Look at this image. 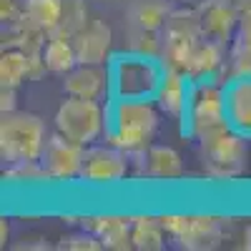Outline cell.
I'll return each instance as SVG.
<instances>
[{
  "label": "cell",
  "instance_id": "cell-19",
  "mask_svg": "<svg viewBox=\"0 0 251 251\" xmlns=\"http://www.w3.org/2000/svg\"><path fill=\"white\" fill-rule=\"evenodd\" d=\"M174 8L176 0H128L126 3V20L133 30L161 33Z\"/></svg>",
  "mask_w": 251,
  "mask_h": 251
},
{
  "label": "cell",
  "instance_id": "cell-6",
  "mask_svg": "<svg viewBox=\"0 0 251 251\" xmlns=\"http://www.w3.org/2000/svg\"><path fill=\"white\" fill-rule=\"evenodd\" d=\"M221 128H228L224 83H194L186 118L181 121V133L191 141H201Z\"/></svg>",
  "mask_w": 251,
  "mask_h": 251
},
{
  "label": "cell",
  "instance_id": "cell-16",
  "mask_svg": "<svg viewBox=\"0 0 251 251\" xmlns=\"http://www.w3.org/2000/svg\"><path fill=\"white\" fill-rule=\"evenodd\" d=\"M63 91H66V96H75V98H93V100L111 98L108 66L78 63L71 73L63 75Z\"/></svg>",
  "mask_w": 251,
  "mask_h": 251
},
{
  "label": "cell",
  "instance_id": "cell-3",
  "mask_svg": "<svg viewBox=\"0 0 251 251\" xmlns=\"http://www.w3.org/2000/svg\"><path fill=\"white\" fill-rule=\"evenodd\" d=\"M46 143L48 131L40 116L30 111H10L0 116V158H3V166L40 158Z\"/></svg>",
  "mask_w": 251,
  "mask_h": 251
},
{
  "label": "cell",
  "instance_id": "cell-15",
  "mask_svg": "<svg viewBox=\"0 0 251 251\" xmlns=\"http://www.w3.org/2000/svg\"><path fill=\"white\" fill-rule=\"evenodd\" d=\"M228 128L251 141V75H234L224 83Z\"/></svg>",
  "mask_w": 251,
  "mask_h": 251
},
{
  "label": "cell",
  "instance_id": "cell-32",
  "mask_svg": "<svg viewBox=\"0 0 251 251\" xmlns=\"http://www.w3.org/2000/svg\"><path fill=\"white\" fill-rule=\"evenodd\" d=\"M244 246H246V249H251V224H249V228L244 231Z\"/></svg>",
  "mask_w": 251,
  "mask_h": 251
},
{
  "label": "cell",
  "instance_id": "cell-11",
  "mask_svg": "<svg viewBox=\"0 0 251 251\" xmlns=\"http://www.w3.org/2000/svg\"><path fill=\"white\" fill-rule=\"evenodd\" d=\"M196 15H199V25L203 38L216 40L221 46H231L234 33L239 28V18L241 13L236 10V5L231 0H199L194 5Z\"/></svg>",
  "mask_w": 251,
  "mask_h": 251
},
{
  "label": "cell",
  "instance_id": "cell-5",
  "mask_svg": "<svg viewBox=\"0 0 251 251\" xmlns=\"http://www.w3.org/2000/svg\"><path fill=\"white\" fill-rule=\"evenodd\" d=\"M106 116L108 108L103 106V100L66 96V100L55 108L53 126L60 136L80 146H91L106 136Z\"/></svg>",
  "mask_w": 251,
  "mask_h": 251
},
{
  "label": "cell",
  "instance_id": "cell-14",
  "mask_svg": "<svg viewBox=\"0 0 251 251\" xmlns=\"http://www.w3.org/2000/svg\"><path fill=\"white\" fill-rule=\"evenodd\" d=\"M78 63H88V66H108L113 55V28L100 18H91L88 25L73 38Z\"/></svg>",
  "mask_w": 251,
  "mask_h": 251
},
{
  "label": "cell",
  "instance_id": "cell-20",
  "mask_svg": "<svg viewBox=\"0 0 251 251\" xmlns=\"http://www.w3.org/2000/svg\"><path fill=\"white\" fill-rule=\"evenodd\" d=\"M251 75V10L241 13L239 28L228 46V78Z\"/></svg>",
  "mask_w": 251,
  "mask_h": 251
},
{
  "label": "cell",
  "instance_id": "cell-9",
  "mask_svg": "<svg viewBox=\"0 0 251 251\" xmlns=\"http://www.w3.org/2000/svg\"><path fill=\"white\" fill-rule=\"evenodd\" d=\"M131 174V156L123 149L113 143H91L83 151V166H80V178L88 186H100L108 188L121 183L126 176Z\"/></svg>",
  "mask_w": 251,
  "mask_h": 251
},
{
  "label": "cell",
  "instance_id": "cell-23",
  "mask_svg": "<svg viewBox=\"0 0 251 251\" xmlns=\"http://www.w3.org/2000/svg\"><path fill=\"white\" fill-rule=\"evenodd\" d=\"M30 80V58L18 48H3L0 55V88H20Z\"/></svg>",
  "mask_w": 251,
  "mask_h": 251
},
{
  "label": "cell",
  "instance_id": "cell-25",
  "mask_svg": "<svg viewBox=\"0 0 251 251\" xmlns=\"http://www.w3.org/2000/svg\"><path fill=\"white\" fill-rule=\"evenodd\" d=\"M60 10H63V0H23V13L48 35L60 23Z\"/></svg>",
  "mask_w": 251,
  "mask_h": 251
},
{
  "label": "cell",
  "instance_id": "cell-33",
  "mask_svg": "<svg viewBox=\"0 0 251 251\" xmlns=\"http://www.w3.org/2000/svg\"><path fill=\"white\" fill-rule=\"evenodd\" d=\"M98 3H116V0H98Z\"/></svg>",
  "mask_w": 251,
  "mask_h": 251
},
{
  "label": "cell",
  "instance_id": "cell-7",
  "mask_svg": "<svg viewBox=\"0 0 251 251\" xmlns=\"http://www.w3.org/2000/svg\"><path fill=\"white\" fill-rule=\"evenodd\" d=\"M203 40L196 8H174L166 25L161 30V58L166 68H174L186 73L188 63H191L194 50Z\"/></svg>",
  "mask_w": 251,
  "mask_h": 251
},
{
  "label": "cell",
  "instance_id": "cell-22",
  "mask_svg": "<svg viewBox=\"0 0 251 251\" xmlns=\"http://www.w3.org/2000/svg\"><path fill=\"white\" fill-rule=\"evenodd\" d=\"M43 60L48 66V73L53 75H66L78 66V53L73 38L63 35H48V43L43 48Z\"/></svg>",
  "mask_w": 251,
  "mask_h": 251
},
{
  "label": "cell",
  "instance_id": "cell-30",
  "mask_svg": "<svg viewBox=\"0 0 251 251\" xmlns=\"http://www.w3.org/2000/svg\"><path fill=\"white\" fill-rule=\"evenodd\" d=\"M10 241V221L8 219H0V244L8 246Z\"/></svg>",
  "mask_w": 251,
  "mask_h": 251
},
{
  "label": "cell",
  "instance_id": "cell-12",
  "mask_svg": "<svg viewBox=\"0 0 251 251\" xmlns=\"http://www.w3.org/2000/svg\"><path fill=\"white\" fill-rule=\"evenodd\" d=\"M131 169L136 166V174L141 178H158V181H176L183 176V158L174 146L151 143L146 151L128 153Z\"/></svg>",
  "mask_w": 251,
  "mask_h": 251
},
{
  "label": "cell",
  "instance_id": "cell-21",
  "mask_svg": "<svg viewBox=\"0 0 251 251\" xmlns=\"http://www.w3.org/2000/svg\"><path fill=\"white\" fill-rule=\"evenodd\" d=\"M166 226L161 221V216H149V214H141L133 216V226H131V241L133 249L138 251H161L166 246Z\"/></svg>",
  "mask_w": 251,
  "mask_h": 251
},
{
  "label": "cell",
  "instance_id": "cell-8",
  "mask_svg": "<svg viewBox=\"0 0 251 251\" xmlns=\"http://www.w3.org/2000/svg\"><path fill=\"white\" fill-rule=\"evenodd\" d=\"M166 234L188 251H211L224 241V219L211 214H163Z\"/></svg>",
  "mask_w": 251,
  "mask_h": 251
},
{
  "label": "cell",
  "instance_id": "cell-1",
  "mask_svg": "<svg viewBox=\"0 0 251 251\" xmlns=\"http://www.w3.org/2000/svg\"><path fill=\"white\" fill-rule=\"evenodd\" d=\"M106 141L123 149L126 153L146 151L153 143L161 108L149 98H108L106 100Z\"/></svg>",
  "mask_w": 251,
  "mask_h": 251
},
{
  "label": "cell",
  "instance_id": "cell-2",
  "mask_svg": "<svg viewBox=\"0 0 251 251\" xmlns=\"http://www.w3.org/2000/svg\"><path fill=\"white\" fill-rule=\"evenodd\" d=\"M166 66L161 55H149L138 50H121L108 60L111 75V98H149L153 100Z\"/></svg>",
  "mask_w": 251,
  "mask_h": 251
},
{
  "label": "cell",
  "instance_id": "cell-28",
  "mask_svg": "<svg viewBox=\"0 0 251 251\" xmlns=\"http://www.w3.org/2000/svg\"><path fill=\"white\" fill-rule=\"evenodd\" d=\"M23 0H0V20L3 25H13L23 18Z\"/></svg>",
  "mask_w": 251,
  "mask_h": 251
},
{
  "label": "cell",
  "instance_id": "cell-27",
  "mask_svg": "<svg viewBox=\"0 0 251 251\" xmlns=\"http://www.w3.org/2000/svg\"><path fill=\"white\" fill-rule=\"evenodd\" d=\"M58 249H66V251H98V249H103V244H100V239L96 234H91V231L83 228V231L63 236Z\"/></svg>",
  "mask_w": 251,
  "mask_h": 251
},
{
  "label": "cell",
  "instance_id": "cell-17",
  "mask_svg": "<svg viewBox=\"0 0 251 251\" xmlns=\"http://www.w3.org/2000/svg\"><path fill=\"white\" fill-rule=\"evenodd\" d=\"M191 88L194 83L186 73L174 71V68H166L163 80H161V88L156 93V106L161 108L163 116H169L171 121L181 123L186 118V108H188V98H191Z\"/></svg>",
  "mask_w": 251,
  "mask_h": 251
},
{
  "label": "cell",
  "instance_id": "cell-10",
  "mask_svg": "<svg viewBox=\"0 0 251 251\" xmlns=\"http://www.w3.org/2000/svg\"><path fill=\"white\" fill-rule=\"evenodd\" d=\"M83 151L86 146H80L58 131L48 136V143L40 156V163L48 174L50 181L63 183V181H78L80 178V166H83Z\"/></svg>",
  "mask_w": 251,
  "mask_h": 251
},
{
  "label": "cell",
  "instance_id": "cell-24",
  "mask_svg": "<svg viewBox=\"0 0 251 251\" xmlns=\"http://www.w3.org/2000/svg\"><path fill=\"white\" fill-rule=\"evenodd\" d=\"M88 5L86 0H63V10H60V23L50 35H63V38H75L88 25Z\"/></svg>",
  "mask_w": 251,
  "mask_h": 251
},
{
  "label": "cell",
  "instance_id": "cell-18",
  "mask_svg": "<svg viewBox=\"0 0 251 251\" xmlns=\"http://www.w3.org/2000/svg\"><path fill=\"white\" fill-rule=\"evenodd\" d=\"M80 226L86 231L96 234L103 244V249L111 251H126L133 249L131 241V226L133 219L131 216H118V214H100V216H83Z\"/></svg>",
  "mask_w": 251,
  "mask_h": 251
},
{
  "label": "cell",
  "instance_id": "cell-31",
  "mask_svg": "<svg viewBox=\"0 0 251 251\" xmlns=\"http://www.w3.org/2000/svg\"><path fill=\"white\" fill-rule=\"evenodd\" d=\"M231 3L236 5V10H239V13H246V10H251V0H231Z\"/></svg>",
  "mask_w": 251,
  "mask_h": 251
},
{
  "label": "cell",
  "instance_id": "cell-4",
  "mask_svg": "<svg viewBox=\"0 0 251 251\" xmlns=\"http://www.w3.org/2000/svg\"><path fill=\"white\" fill-rule=\"evenodd\" d=\"M199 143L201 171L211 181H234L246 174L249 143L231 128H221L211 136H203Z\"/></svg>",
  "mask_w": 251,
  "mask_h": 251
},
{
  "label": "cell",
  "instance_id": "cell-26",
  "mask_svg": "<svg viewBox=\"0 0 251 251\" xmlns=\"http://www.w3.org/2000/svg\"><path fill=\"white\" fill-rule=\"evenodd\" d=\"M3 181L8 183H46L50 181L46 169H43V163H40V158L35 161H20V163H10L5 166V171H3Z\"/></svg>",
  "mask_w": 251,
  "mask_h": 251
},
{
  "label": "cell",
  "instance_id": "cell-29",
  "mask_svg": "<svg viewBox=\"0 0 251 251\" xmlns=\"http://www.w3.org/2000/svg\"><path fill=\"white\" fill-rule=\"evenodd\" d=\"M18 88H0V113H10L18 111V100H15Z\"/></svg>",
  "mask_w": 251,
  "mask_h": 251
},
{
  "label": "cell",
  "instance_id": "cell-13",
  "mask_svg": "<svg viewBox=\"0 0 251 251\" xmlns=\"http://www.w3.org/2000/svg\"><path fill=\"white\" fill-rule=\"evenodd\" d=\"M191 83H226L228 80V48L203 38L186 68Z\"/></svg>",
  "mask_w": 251,
  "mask_h": 251
}]
</instances>
